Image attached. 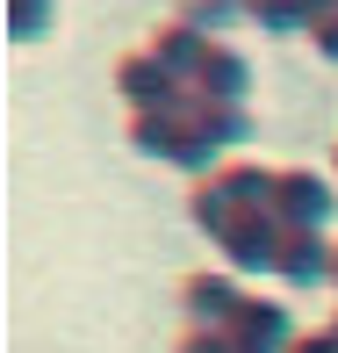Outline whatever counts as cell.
Wrapping results in <instances>:
<instances>
[{
  "instance_id": "6da1fadb",
  "label": "cell",
  "mask_w": 338,
  "mask_h": 353,
  "mask_svg": "<svg viewBox=\"0 0 338 353\" xmlns=\"http://www.w3.org/2000/svg\"><path fill=\"white\" fill-rule=\"evenodd\" d=\"M116 94L130 101V116H187V108H195V87L173 79L151 51H144V43L116 65Z\"/></svg>"
},
{
  "instance_id": "7a4b0ae2",
  "label": "cell",
  "mask_w": 338,
  "mask_h": 353,
  "mask_svg": "<svg viewBox=\"0 0 338 353\" xmlns=\"http://www.w3.org/2000/svg\"><path fill=\"white\" fill-rule=\"evenodd\" d=\"M130 152L166 159V166H187L195 181H209V173L223 166V159L195 137V123H187V116H130Z\"/></svg>"
},
{
  "instance_id": "3957f363",
  "label": "cell",
  "mask_w": 338,
  "mask_h": 353,
  "mask_svg": "<svg viewBox=\"0 0 338 353\" xmlns=\"http://www.w3.org/2000/svg\"><path fill=\"white\" fill-rule=\"evenodd\" d=\"M331 210H338V188L317 166H281V181H273V223L281 231H324Z\"/></svg>"
},
{
  "instance_id": "277c9868",
  "label": "cell",
  "mask_w": 338,
  "mask_h": 353,
  "mask_svg": "<svg viewBox=\"0 0 338 353\" xmlns=\"http://www.w3.org/2000/svg\"><path fill=\"white\" fill-rule=\"evenodd\" d=\"M245 303L252 296H245V281H237L231 267H195V274L180 281V310H187L195 332H231Z\"/></svg>"
},
{
  "instance_id": "5b68a950",
  "label": "cell",
  "mask_w": 338,
  "mask_h": 353,
  "mask_svg": "<svg viewBox=\"0 0 338 353\" xmlns=\"http://www.w3.org/2000/svg\"><path fill=\"white\" fill-rule=\"evenodd\" d=\"M295 339H302V325H295V310H288L281 296H252L245 310H237V325H231L237 353H288Z\"/></svg>"
},
{
  "instance_id": "8992f818",
  "label": "cell",
  "mask_w": 338,
  "mask_h": 353,
  "mask_svg": "<svg viewBox=\"0 0 338 353\" xmlns=\"http://www.w3.org/2000/svg\"><path fill=\"white\" fill-rule=\"evenodd\" d=\"M273 181H281V173H266L260 159H223V166L209 173V188H216L237 216H273Z\"/></svg>"
},
{
  "instance_id": "52a82bcc",
  "label": "cell",
  "mask_w": 338,
  "mask_h": 353,
  "mask_svg": "<svg viewBox=\"0 0 338 353\" xmlns=\"http://www.w3.org/2000/svg\"><path fill=\"white\" fill-rule=\"evenodd\" d=\"M187 123H195V137H202L216 159H245V144L260 137L252 108H223V101H202V94H195V108H187Z\"/></svg>"
},
{
  "instance_id": "ba28073f",
  "label": "cell",
  "mask_w": 338,
  "mask_h": 353,
  "mask_svg": "<svg viewBox=\"0 0 338 353\" xmlns=\"http://www.w3.org/2000/svg\"><path fill=\"white\" fill-rule=\"evenodd\" d=\"M144 51H151V58H158V65H166L173 79H187V87H195V72L209 65V51H216V43H209L202 29H187L180 14H166V22H158L151 37H144Z\"/></svg>"
},
{
  "instance_id": "9c48e42d",
  "label": "cell",
  "mask_w": 338,
  "mask_h": 353,
  "mask_svg": "<svg viewBox=\"0 0 338 353\" xmlns=\"http://www.w3.org/2000/svg\"><path fill=\"white\" fill-rule=\"evenodd\" d=\"M331 252H338V238H324V231H288L273 274L288 288H317V281H331Z\"/></svg>"
},
{
  "instance_id": "30bf717a",
  "label": "cell",
  "mask_w": 338,
  "mask_h": 353,
  "mask_svg": "<svg viewBox=\"0 0 338 353\" xmlns=\"http://www.w3.org/2000/svg\"><path fill=\"white\" fill-rule=\"evenodd\" d=\"M195 94H202V101H223V108H245V94H252V58L237 51V43H216L209 65L195 72Z\"/></svg>"
},
{
  "instance_id": "8fae6325",
  "label": "cell",
  "mask_w": 338,
  "mask_h": 353,
  "mask_svg": "<svg viewBox=\"0 0 338 353\" xmlns=\"http://www.w3.org/2000/svg\"><path fill=\"white\" fill-rule=\"evenodd\" d=\"M281 223H273V216H237L231 223V238H223V260H231V274H237V267H273V260H281Z\"/></svg>"
},
{
  "instance_id": "7c38bea8",
  "label": "cell",
  "mask_w": 338,
  "mask_h": 353,
  "mask_svg": "<svg viewBox=\"0 0 338 353\" xmlns=\"http://www.w3.org/2000/svg\"><path fill=\"white\" fill-rule=\"evenodd\" d=\"M187 216H195V231H202V238H216V245L231 238V223H237V210H231V202H223L209 181H195V195H187Z\"/></svg>"
},
{
  "instance_id": "4fadbf2b",
  "label": "cell",
  "mask_w": 338,
  "mask_h": 353,
  "mask_svg": "<svg viewBox=\"0 0 338 353\" xmlns=\"http://www.w3.org/2000/svg\"><path fill=\"white\" fill-rule=\"evenodd\" d=\"M317 8H295V0H260L252 8V29H266V37H310Z\"/></svg>"
},
{
  "instance_id": "5bb4252c",
  "label": "cell",
  "mask_w": 338,
  "mask_h": 353,
  "mask_svg": "<svg viewBox=\"0 0 338 353\" xmlns=\"http://www.w3.org/2000/svg\"><path fill=\"white\" fill-rule=\"evenodd\" d=\"M51 22H58V14L43 8V0H8V29H14L22 43H36L43 29H51Z\"/></svg>"
},
{
  "instance_id": "9a60e30c",
  "label": "cell",
  "mask_w": 338,
  "mask_h": 353,
  "mask_svg": "<svg viewBox=\"0 0 338 353\" xmlns=\"http://www.w3.org/2000/svg\"><path fill=\"white\" fill-rule=\"evenodd\" d=\"M180 22H187V29H202V37L216 43V29H231V22H237V8H223V0H195V8H180Z\"/></svg>"
},
{
  "instance_id": "2e32d148",
  "label": "cell",
  "mask_w": 338,
  "mask_h": 353,
  "mask_svg": "<svg viewBox=\"0 0 338 353\" xmlns=\"http://www.w3.org/2000/svg\"><path fill=\"white\" fill-rule=\"evenodd\" d=\"M310 43L324 51V65H338V0H331V8H317V22H310Z\"/></svg>"
},
{
  "instance_id": "e0dca14e",
  "label": "cell",
  "mask_w": 338,
  "mask_h": 353,
  "mask_svg": "<svg viewBox=\"0 0 338 353\" xmlns=\"http://www.w3.org/2000/svg\"><path fill=\"white\" fill-rule=\"evenodd\" d=\"M173 353H237V346H231V332H195V325H187Z\"/></svg>"
},
{
  "instance_id": "ac0fdd59",
  "label": "cell",
  "mask_w": 338,
  "mask_h": 353,
  "mask_svg": "<svg viewBox=\"0 0 338 353\" xmlns=\"http://www.w3.org/2000/svg\"><path fill=\"white\" fill-rule=\"evenodd\" d=\"M288 353H338V339H331V325H324V332H302Z\"/></svg>"
},
{
  "instance_id": "d6986e66",
  "label": "cell",
  "mask_w": 338,
  "mask_h": 353,
  "mask_svg": "<svg viewBox=\"0 0 338 353\" xmlns=\"http://www.w3.org/2000/svg\"><path fill=\"white\" fill-rule=\"evenodd\" d=\"M331 288H338V252H331Z\"/></svg>"
},
{
  "instance_id": "ffe728a7",
  "label": "cell",
  "mask_w": 338,
  "mask_h": 353,
  "mask_svg": "<svg viewBox=\"0 0 338 353\" xmlns=\"http://www.w3.org/2000/svg\"><path fill=\"white\" fill-rule=\"evenodd\" d=\"M331 339H338V310H331Z\"/></svg>"
}]
</instances>
